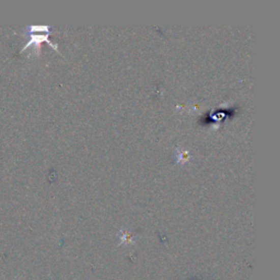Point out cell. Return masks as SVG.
Instances as JSON below:
<instances>
[{"label": "cell", "mask_w": 280, "mask_h": 280, "mask_svg": "<svg viewBox=\"0 0 280 280\" xmlns=\"http://www.w3.org/2000/svg\"><path fill=\"white\" fill-rule=\"evenodd\" d=\"M175 159H176V162H178V163L186 164L187 162H189V160H190L189 152L186 149H176Z\"/></svg>", "instance_id": "2"}, {"label": "cell", "mask_w": 280, "mask_h": 280, "mask_svg": "<svg viewBox=\"0 0 280 280\" xmlns=\"http://www.w3.org/2000/svg\"><path fill=\"white\" fill-rule=\"evenodd\" d=\"M29 35V41L26 42L25 45L21 48V53L22 51H24L27 47L33 46L34 47V53L36 55H40L41 53V44L42 43H47L49 46L53 47L55 50H57V53H60V49H58V45L57 44H54L53 42L49 41V35L50 33H43V34H35V33H30ZM61 54V53H60Z\"/></svg>", "instance_id": "1"}, {"label": "cell", "mask_w": 280, "mask_h": 280, "mask_svg": "<svg viewBox=\"0 0 280 280\" xmlns=\"http://www.w3.org/2000/svg\"><path fill=\"white\" fill-rule=\"evenodd\" d=\"M26 34L29 33H50V26L48 25H29L25 27Z\"/></svg>", "instance_id": "3"}, {"label": "cell", "mask_w": 280, "mask_h": 280, "mask_svg": "<svg viewBox=\"0 0 280 280\" xmlns=\"http://www.w3.org/2000/svg\"><path fill=\"white\" fill-rule=\"evenodd\" d=\"M120 238L122 240V243L123 244H131L132 242V238H131V235L129 233H127L126 231H121L120 233Z\"/></svg>", "instance_id": "4"}]
</instances>
